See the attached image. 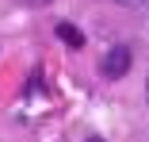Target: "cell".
Here are the masks:
<instances>
[{
	"label": "cell",
	"instance_id": "obj_5",
	"mask_svg": "<svg viewBox=\"0 0 149 142\" xmlns=\"http://www.w3.org/2000/svg\"><path fill=\"white\" fill-rule=\"evenodd\" d=\"M88 142H103V138H96V134H92V138H88Z\"/></svg>",
	"mask_w": 149,
	"mask_h": 142
},
{
	"label": "cell",
	"instance_id": "obj_4",
	"mask_svg": "<svg viewBox=\"0 0 149 142\" xmlns=\"http://www.w3.org/2000/svg\"><path fill=\"white\" fill-rule=\"evenodd\" d=\"M145 104H149V77H145Z\"/></svg>",
	"mask_w": 149,
	"mask_h": 142
},
{
	"label": "cell",
	"instance_id": "obj_3",
	"mask_svg": "<svg viewBox=\"0 0 149 142\" xmlns=\"http://www.w3.org/2000/svg\"><path fill=\"white\" fill-rule=\"evenodd\" d=\"M118 8H141V4H149V0H115Z\"/></svg>",
	"mask_w": 149,
	"mask_h": 142
},
{
	"label": "cell",
	"instance_id": "obj_1",
	"mask_svg": "<svg viewBox=\"0 0 149 142\" xmlns=\"http://www.w3.org/2000/svg\"><path fill=\"white\" fill-rule=\"evenodd\" d=\"M130 65H134V54H130V46H111L107 54H103V62H100V73L107 77V81H118V77H126L130 73Z\"/></svg>",
	"mask_w": 149,
	"mask_h": 142
},
{
	"label": "cell",
	"instance_id": "obj_2",
	"mask_svg": "<svg viewBox=\"0 0 149 142\" xmlns=\"http://www.w3.org/2000/svg\"><path fill=\"white\" fill-rule=\"evenodd\" d=\"M57 39H61V42H69V46H84V35L77 31L73 23H57Z\"/></svg>",
	"mask_w": 149,
	"mask_h": 142
},
{
	"label": "cell",
	"instance_id": "obj_6",
	"mask_svg": "<svg viewBox=\"0 0 149 142\" xmlns=\"http://www.w3.org/2000/svg\"><path fill=\"white\" fill-rule=\"evenodd\" d=\"M35 4H46V0H35Z\"/></svg>",
	"mask_w": 149,
	"mask_h": 142
}]
</instances>
